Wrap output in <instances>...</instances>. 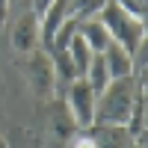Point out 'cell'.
<instances>
[{"label":"cell","mask_w":148,"mask_h":148,"mask_svg":"<svg viewBox=\"0 0 148 148\" xmlns=\"http://www.w3.org/2000/svg\"><path fill=\"white\" fill-rule=\"evenodd\" d=\"M95 101H98V95L92 92V86L86 83V77H77V80L68 83L65 104H68V113H71L74 125H77L80 130L95 125Z\"/></svg>","instance_id":"3"},{"label":"cell","mask_w":148,"mask_h":148,"mask_svg":"<svg viewBox=\"0 0 148 148\" xmlns=\"http://www.w3.org/2000/svg\"><path fill=\"white\" fill-rule=\"evenodd\" d=\"M27 80H30V89L39 101H47L56 89V71L51 62V53L47 51H33L27 53Z\"/></svg>","instance_id":"4"},{"label":"cell","mask_w":148,"mask_h":148,"mask_svg":"<svg viewBox=\"0 0 148 148\" xmlns=\"http://www.w3.org/2000/svg\"><path fill=\"white\" fill-rule=\"evenodd\" d=\"M12 3H18V0H9V6H12Z\"/></svg>","instance_id":"15"},{"label":"cell","mask_w":148,"mask_h":148,"mask_svg":"<svg viewBox=\"0 0 148 148\" xmlns=\"http://www.w3.org/2000/svg\"><path fill=\"white\" fill-rule=\"evenodd\" d=\"M86 139L92 142V148H130V136L125 125H92L86 127Z\"/></svg>","instance_id":"7"},{"label":"cell","mask_w":148,"mask_h":148,"mask_svg":"<svg viewBox=\"0 0 148 148\" xmlns=\"http://www.w3.org/2000/svg\"><path fill=\"white\" fill-rule=\"evenodd\" d=\"M77 33L83 36V42L89 45L92 53H104L107 47H110V36H107V30L101 27V21H95V18H83V21L77 24Z\"/></svg>","instance_id":"9"},{"label":"cell","mask_w":148,"mask_h":148,"mask_svg":"<svg viewBox=\"0 0 148 148\" xmlns=\"http://www.w3.org/2000/svg\"><path fill=\"white\" fill-rule=\"evenodd\" d=\"M136 83L139 77L110 80L95 101V125H127L133 98H136Z\"/></svg>","instance_id":"2"},{"label":"cell","mask_w":148,"mask_h":148,"mask_svg":"<svg viewBox=\"0 0 148 148\" xmlns=\"http://www.w3.org/2000/svg\"><path fill=\"white\" fill-rule=\"evenodd\" d=\"M39 18L33 15V12H24V15L18 18L15 24V30H12V47H15L18 53H33V51H39Z\"/></svg>","instance_id":"6"},{"label":"cell","mask_w":148,"mask_h":148,"mask_svg":"<svg viewBox=\"0 0 148 148\" xmlns=\"http://www.w3.org/2000/svg\"><path fill=\"white\" fill-rule=\"evenodd\" d=\"M74 148H92V142L83 136V139H77V145H74Z\"/></svg>","instance_id":"14"},{"label":"cell","mask_w":148,"mask_h":148,"mask_svg":"<svg viewBox=\"0 0 148 148\" xmlns=\"http://www.w3.org/2000/svg\"><path fill=\"white\" fill-rule=\"evenodd\" d=\"M130 148H142V145H130Z\"/></svg>","instance_id":"16"},{"label":"cell","mask_w":148,"mask_h":148,"mask_svg":"<svg viewBox=\"0 0 148 148\" xmlns=\"http://www.w3.org/2000/svg\"><path fill=\"white\" fill-rule=\"evenodd\" d=\"M86 83L92 86V92H95V95H101V92L107 89L110 74H107V65H104V56H101V53H95V56H92L89 71H86Z\"/></svg>","instance_id":"11"},{"label":"cell","mask_w":148,"mask_h":148,"mask_svg":"<svg viewBox=\"0 0 148 148\" xmlns=\"http://www.w3.org/2000/svg\"><path fill=\"white\" fill-rule=\"evenodd\" d=\"M6 12H9V0H0V27H3V21H6Z\"/></svg>","instance_id":"13"},{"label":"cell","mask_w":148,"mask_h":148,"mask_svg":"<svg viewBox=\"0 0 148 148\" xmlns=\"http://www.w3.org/2000/svg\"><path fill=\"white\" fill-rule=\"evenodd\" d=\"M95 21H101V27L107 30L110 42L119 45L125 53H130V56L139 53V47H142V42H145V21H142V18L130 15L127 9H121L119 3L110 0V3L95 15Z\"/></svg>","instance_id":"1"},{"label":"cell","mask_w":148,"mask_h":148,"mask_svg":"<svg viewBox=\"0 0 148 148\" xmlns=\"http://www.w3.org/2000/svg\"><path fill=\"white\" fill-rule=\"evenodd\" d=\"M68 15H71L68 0H53V3L42 12V18H39V39H42V45L47 47V51H51V45H53V39H56L59 27L68 21Z\"/></svg>","instance_id":"5"},{"label":"cell","mask_w":148,"mask_h":148,"mask_svg":"<svg viewBox=\"0 0 148 148\" xmlns=\"http://www.w3.org/2000/svg\"><path fill=\"white\" fill-rule=\"evenodd\" d=\"M51 3H53V0H33V15H36V18H42V12L51 6Z\"/></svg>","instance_id":"12"},{"label":"cell","mask_w":148,"mask_h":148,"mask_svg":"<svg viewBox=\"0 0 148 148\" xmlns=\"http://www.w3.org/2000/svg\"><path fill=\"white\" fill-rule=\"evenodd\" d=\"M65 53H68V59H71L74 71H77V77H86V71H89V62H92V56H95V53L89 51V45L83 42V36H80V33H74L71 39H68Z\"/></svg>","instance_id":"10"},{"label":"cell","mask_w":148,"mask_h":148,"mask_svg":"<svg viewBox=\"0 0 148 148\" xmlns=\"http://www.w3.org/2000/svg\"><path fill=\"white\" fill-rule=\"evenodd\" d=\"M104 56V65H107V74L110 80H119V77H133V56L125 53L119 45L110 42V47L101 53Z\"/></svg>","instance_id":"8"}]
</instances>
